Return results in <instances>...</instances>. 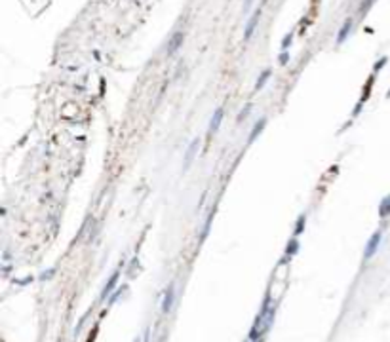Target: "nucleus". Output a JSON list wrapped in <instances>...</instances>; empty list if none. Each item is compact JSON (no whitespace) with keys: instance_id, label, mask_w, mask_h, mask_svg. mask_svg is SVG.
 Returning a JSON list of instances; mask_svg holds the SVG:
<instances>
[{"instance_id":"9","label":"nucleus","mask_w":390,"mask_h":342,"mask_svg":"<svg viewBox=\"0 0 390 342\" xmlns=\"http://www.w3.org/2000/svg\"><path fill=\"white\" fill-rule=\"evenodd\" d=\"M265 126H267V118L263 116V118H261V120H259V122H257V124L253 126V129H251V133H249V137H248V143H249V145H251L253 141L257 139V135H261V133H263V129H265Z\"/></svg>"},{"instance_id":"6","label":"nucleus","mask_w":390,"mask_h":342,"mask_svg":"<svg viewBox=\"0 0 390 342\" xmlns=\"http://www.w3.org/2000/svg\"><path fill=\"white\" fill-rule=\"evenodd\" d=\"M352 29H354V21H352V19L348 17L347 21L343 23V27L339 29V32H337V44H343V42H345L348 36H350Z\"/></svg>"},{"instance_id":"20","label":"nucleus","mask_w":390,"mask_h":342,"mask_svg":"<svg viewBox=\"0 0 390 342\" xmlns=\"http://www.w3.org/2000/svg\"><path fill=\"white\" fill-rule=\"evenodd\" d=\"M371 2H373V0H364L362 6H360V13H366V11L369 10V6H371Z\"/></svg>"},{"instance_id":"2","label":"nucleus","mask_w":390,"mask_h":342,"mask_svg":"<svg viewBox=\"0 0 390 342\" xmlns=\"http://www.w3.org/2000/svg\"><path fill=\"white\" fill-rule=\"evenodd\" d=\"M261 13H263V8L259 6L257 10L251 13V17H249L248 23H246V29H244V40H246V42L251 40L253 32H255V27H257V23H259V19H261Z\"/></svg>"},{"instance_id":"3","label":"nucleus","mask_w":390,"mask_h":342,"mask_svg":"<svg viewBox=\"0 0 390 342\" xmlns=\"http://www.w3.org/2000/svg\"><path fill=\"white\" fill-rule=\"evenodd\" d=\"M174 300H175V283L172 281L166 291H164V297H162V314H170L172 308H174Z\"/></svg>"},{"instance_id":"19","label":"nucleus","mask_w":390,"mask_h":342,"mask_svg":"<svg viewBox=\"0 0 390 342\" xmlns=\"http://www.w3.org/2000/svg\"><path fill=\"white\" fill-rule=\"evenodd\" d=\"M387 61H389V57H381L379 61L375 63V67H373V71H375V73H377V71H381V69L385 67V63H387Z\"/></svg>"},{"instance_id":"22","label":"nucleus","mask_w":390,"mask_h":342,"mask_svg":"<svg viewBox=\"0 0 390 342\" xmlns=\"http://www.w3.org/2000/svg\"><path fill=\"white\" fill-rule=\"evenodd\" d=\"M251 4H253V0H244V11H248L251 8Z\"/></svg>"},{"instance_id":"8","label":"nucleus","mask_w":390,"mask_h":342,"mask_svg":"<svg viewBox=\"0 0 390 342\" xmlns=\"http://www.w3.org/2000/svg\"><path fill=\"white\" fill-rule=\"evenodd\" d=\"M223 108H215V112H213V116H211V120H209V133H217L219 131V128H221V122H223Z\"/></svg>"},{"instance_id":"11","label":"nucleus","mask_w":390,"mask_h":342,"mask_svg":"<svg viewBox=\"0 0 390 342\" xmlns=\"http://www.w3.org/2000/svg\"><path fill=\"white\" fill-rule=\"evenodd\" d=\"M297 251H299V240L293 236L292 240L288 242V246H286V256H290V258H292V256L295 255Z\"/></svg>"},{"instance_id":"17","label":"nucleus","mask_w":390,"mask_h":342,"mask_svg":"<svg viewBox=\"0 0 390 342\" xmlns=\"http://www.w3.org/2000/svg\"><path fill=\"white\" fill-rule=\"evenodd\" d=\"M55 272H57V270H55V268H48V270H46V272H42V274H40V279H52V276H55Z\"/></svg>"},{"instance_id":"23","label":"nucleus","mask_w":390,"mask_h":342,"mask_svg":"<svg viewBox=\"0 0 390 342\" xmlns=\"http://www.w3.org/2000/svg\"><path fill=\"white\" fill-rule=\"evenodd\" d=\"M133 342H141V337H135V341Z\"/></svg>"},{"instance_id":"16","label":"nucleus","mask_w":390,"mask_h":342,"mask_svg":"<svg viewBox=\"0 0 390 342\" xmlns=\"http://www.w3.org/2000/svg\"><path fill=\"white\" fill-rule=\"evenodd\" d=\"M292 42H293V32H288L282 40V52H288V48L292 46Z\"/></svg>"},{"instance_id":"1","label":"nucleus","mask_w":390,"mask_h":342,"mask_svg":"<svg viewBox=\"0 0 390 342\" xmlns=\"http://www.w3.org/2000/svg\"><path fill=\"white\" fill-rule=\"evenodd\" d=\"M381 242H383V232H381V230L373 232V234H371V238L368 240V244H366V249H364V258H366V260H369L371 256L379 251Z\"/></svg>"},{"instance_id":"4","label":"nucleus","mask_w":390,"mask_h":342,"mask_svg":"<svg viewBox=\"0 0 390 342\" xmlns=\"http://www.w3.org/2000/svg\"><path fill=\"white\" fill-rule=\"evenodd\" d=\"M118 278H120V270H114L112 274H110V278L108 281L105 283V287L101 291V300H107L114 291H116V283H118Z\"/></svg>"},{"instance_id":"21","label":"nucleus","mask_w":390,"mask_h":342,"mask_svg":"<svg viewBox=\"0 0 390 342\" xmlns=\"http://www.w3.org/2000/svg\"><path fill=\"white\" fill-rule=\"evenodd\" d=\"M278 61H280V65L288 63V61H290V52H282V54H280V57H278Z\"/></svg>"},{"instance_id":"24","label":"nucleus","mask_w":390,"mask_h":342,"mask_svg":"<svg viewBox=\"0 0 390 342\" xmlns=\"http://www.w3.org/2000/svg\"><path fill=\"white\" fill-rule=\"evenodd\" d=\"M387 97H390V89H389V93H387Z\"/></svg>"},{"instance_id":"5","label":"nucleus","mask_w":390,"mask_h":342,"mask_svg":"<svg viewBox=\"0 0 390 342\" xmlns=\"http://www.w3.org/2000/svg\"><path fill=\"white\" fill-rule=\"evenodd\" d=\"M198 150H200V139H195L191 145H189V149H187V154H185V162H183V170L187 171L191 168V164L195 162L196 154H198Z\"/></svg>"},{"instance_id":"15","label":"nucleus","mask_w":390,"mask_h":342,"mask_svg":"<svg viewBox=\"0 0 390 342\" xmlns=\"http://www.w3.org/2000/svg\"><path fill=\"white\" fill-rule=\"evenodd\" d=\"M126 289H128V287H126V285H122V287L116 289V291H114V293H112V295L108 297V306H112V304H114V302H116V300L120 299V295H122V293H124Z\"/></svg>"},{"instance_id":"13","label":"nucleus","mask_w":390,"mask_h":342,"mask_svg":"<svg viewBox=\"0 0 390 342\" xmlns=\"http://www.w3.org/2000/svg\"><path fill=\"white\" fill-rule=\"evenodd\" d=\"M269 78H271V69H265V71L261 73L259 78H257V84H255V89H263V87H265V84L269 82Z\"/></svg>"},{"instance_id":"18","label":"nucleus","mask_w":390,"mask_h":342,"mask_svg":"<svg viewBox=\"0 0 390 342\" xmlns=\"http://www.w3.org/2000/svg\"><path fill=\"white\" fill-rule=\"evenodd\" d=\"M249 110H251V105H249V103H248L246 107L242 108V112H240V114H238V122H242V120H246V118L249 116Z\"/></svg>"},{"instance_id":"12","label":"nucleus","mask_w":390,"mask_h":342,"mask_svg":"<svg viewBox=\"0 0 390 342\" xmlns=\"http://www.w3.org/2000/svg\"><path fill=\"white\" fill-rule=\"evenodd\" d=\"M304 226H306V215H301L299 219H297V223H295V230H293V236L295 238H299V236L304 232Z\"/></svg>"},{"instance_id":"10","label":"nucleus","mask_w":390,"mask_h":342,"mask_svg":"<svg viewBox=\"0 0 390 342\" xmlns=\"http://www.w3.org/2000/svg\"><path fill=\"white\" fill-rule=\"evenodd\" d=\"M390 215V194H387L379 203V217L381 219H387Z\"/></svg>"},{"instance_id":"14","label":"nucleus","mask_w":390,"mask_h":342,"mask_svg":"<svg viewBox=\"0 0 390 342\" xmlns=\"http://www.w3.org/2000/svg\"><path fill=\"white\" fill-rule=\"evenodd\" d=\"M213 215H215V211L211 209L209 215L206 217V223H204V228H202V240H206V236L209 234V226H211V221H213Z\"/></svg>"},{"instance_id":"7","label":"nucleus","mask_w":390,"mask_h":342,"mask_svg":"<svg viewBox=\"0 0 390 342\" xmlns=\"http://www.w3.org/2000/svg\"><path fill=\"white\" fill-rule=\"evenodd\" d=\"M183 42H185V34H183V32H175L174 36H172V40L168 42V55L177 54V50L183 46Z\"/></svg>"}]
</instances>
